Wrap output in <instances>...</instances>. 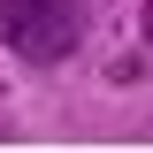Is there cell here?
Wrapping results in <instances>:
<instances>
[{"label": "cell", "instance_id": "cell-1", "mask_svg": "<svg viewBox=\"0 0 153 153\" xmlns=\"http://www.w3.org/2000/svg\"><path fill=\"white\" fill-rule=\"evenodd\" d=\"M76 31H84V8L76 0H0V38L23 61H69Z\"/></svg>", "mask_w": 153, "mask_h": 153}]
</instances>
